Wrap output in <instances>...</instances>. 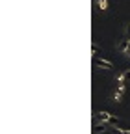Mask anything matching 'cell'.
I'll list each match as a JSON object with an SVG mask.
<instances>
[{"mask_svg": "<svg viewBox=\"0 0 130 134\" xmlns=\"http://www.w3.org/2000/svg\"><path fill=\"white\" fill-rule=\"evenodd\" d=\"M95 117H97V121H104V123H108V125H115V123L119 121L117 117L111 115L110 112H97Z\"/></svg>", "mask_w": 130, "mask_h": 134, "instance_id": "obj_1", "label": "cell"}, {"mask_svg": "<svg viewBox=\"0 0 130 134\" xmlns=\"http://www.w3.org/2000/svg\"><path fill=\"white\" fill-rule=\"evenodd\" d=\"M93 63H95L97 67H102V69H113V63H111V62L102 60V58H99V56H93Z\"/></svg>", "mask_w": 130, "mask_h": 134, "instance_id": "obj_2", "label": "cell"}, {"mask_svg": "<svg viewBox=\"0 0 130 134\" xmlns=\"http://www.w3.org/2000/svg\"><path fill=\"white\" fill-rule=\"evenodd\" d=\"M106 129H108V125H106L104 121H101V123H97V125H95L93 132H95V134H101V132H106Z\"/></svg>", "mask_w": 130, "mask_h": 134, "instance_id": "obj_3", "label": "cell"}, {"mask_svg": "<svg viewBox=\"0 0 130 134\" xmlns=\"http://www.w3.org/2000/svg\"><path fill=\"white\" fill-rule=\"evenodd\" d=\"M128 45H130V39H123V41L119 43V50H121V52H126V50H128Z\"/></svg>", "mask_w": 130, "mask_h": 134, "instance_id": "obj_4", "label": "cell"}, {"mask_svg": "<svg viewBox=\"0 0 130 134\" xmlns=\"http://www.w3.org/2000/svg\"><path fill=\"white\" fill-rule=\"evenodd\" d=\"M117 82H130V69H128V71H125V73L119 76V80H117Z\"/></svg>", "mask_w": 130, "mask_h": 134, "instance_id": "obj_5", "label": "cell"}, {"mask_svg": "<svg viewBox=\"0 0 130 134\" xmlns=\"http://www.w3.org/2000/svg\"><path fill=\"white\" fill-rule=\"evenodd\" d=\"M97 8L99 9H108V0H97Z\"/></svg>", "mask_w": 130, "mask_h": 134, "instance_id": "obj_6", "label": "cell"}, {"mask_svg": "<svg viewBox=\"0 0 130 134\" xmlns=\"http://www.w3.org/2000/svg\"><path fill=\"white\" fill-rule=\"evenodd\" d=\"M123 93H125V91H121V90L115 91V100H117V103H121V100H123Z\"/></svg>", "mask_w": 130, "mask_h": 134, "instance_id": "obj_7", "label": "cell"}, {"mask_svg": "<svg viewBox=\"0 0 130 134\" xmlns=\"http://www.w3.org/2000/svg\"><path fill=\"white\" fill-rule=\"evenodd\" d=\"M91 52H93V56H99V48H97V45H91Z\"/></svg>", "mask_w": 130, "mask_h": 134, "instance_id": "obj_8", "label": "cell"}, {"mask_svg": "<svg viewBox=\"0 0 130 134\" xmlns=\"http://www.w3.org/2000/svg\"><path fill=\"white\" fill-rule=\"evenodd\" d=\"M125 32H126V37H130V23L126 24V28H125Z\"/></svg>", "mask_w": 130, "mask_h": 134, "instance_id": "obj_9", "label": "cell"}, {"mask_svg": "<svg viewBox=\"0 0 130 134\" xmlns=\"http://www.w3.org/2000/svg\"><path fill=\"white\" fill-rule=\"evenodd\" d=\"M126 56H128V58H130V52H128V54H126Z\"/></svg>", "mask_w": 130, "mask_h": 134, "instance_id": "obj_10", "label": "cell"}]
</instances>
